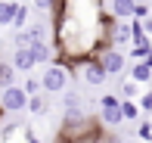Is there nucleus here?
Wrapping results in <instances>:
<instances>
[{
  "label": "nucleus",
  "instance_id": "obj_1",
  "mask_svg": "<svg viewBox=\"0 0 152 143\" xmlns=\"http://www.w3.org/2000/svg\"><path fill=\"white\" fill-rule=\"evenodd\" d=\"M28 100H31V93L25 90V87H19V84H10V87L0 90V106H3L6 112H22V109H28Z\"/></svg>",
  "mask_w": 152,
  "mask_h": 143
},
{
  "label": "nucleus",
  "instance_id": "obj_2",
  "mask_svg": "<svg viewBox=\"0 0 152 143\" xmlns=\"http://www.w3.org/2000/svg\"><path fill=\"white\" fill-rule=\"evenodd\" d=\"M40 81H44V90H47V93H62V90L68 87V72L59 69V65H50Z\"/></svg>",
  "mask_w": 152,
  "mask_h": 143
},
{
  "label": "nucleus",
  "instance_id": "obj_3",
  "mask_svg": "<svg viewBox=\"0 0 152 143\" xmlns=\"http://www.w3.org/2000/svg\"><path fill=\"white\" fill-rule=\"evenodd\" d=\"M81 106H84V100H81L78 90H62V109H65V118H81Z\"/></svg>",
  "mask_w": 152,
  "mask_h": 143
},
{
  "label": "nucleus",
  "instance_id": "obj_4",
  "mask_svg": "<svg viewBox=\"0 0 152 143\" xmlns=\"http://www.w3.org/2000/svg\"><path fill=\"white\" fill-rule=\"evenodd\" d=\"M81 75H84V81H87L90 87H99L102 81H106L109 72H106V65H102V62H87L84 69H81Z\"/></svg>",
  "mask_w": 152,
  "mask_h": 143
},
{
  "label": "nucleus",
  "instance_id": "obj_5",
  "mask_svg": "<svg viewBox=\"0 0 152 143\" xmlns=\"http://www.w3.org/2000/svg\"><path fill=\"white\" fill-rule=\"evenodd\" d=\"M12 65H16L19 72H31L34 65H37V59H34L31 47H16V53H12Z\"/></svg>",
  "mask_w": 152,
  "mask_h": 143
},
{
  "label": "nucleus",
  "instance_id": "obj_6",
  "mask_svg": "<svg viewBox=\"0 0 152 143\" xmlns=\"http://www.w3.org/2000/svg\"><path fill=\"white\" fill-rule=\"evenodd\" d=\"M102 65H106V72L109 75H121L124 69H127V59H124V53H118V50H109L106 56L99 59Z\"/></svg>",
  "mask_w": 152,
  "mask_h": 143
},
{
  "label": "nucleus",
  "instance_id": "obj_7",
  "mask_svg": "<svg viewBox=\"0 0 152 143\" xmlns=\"http://www.w3.org/2000/svg\"><path fill=\"white\" fill-rule=\"evenodd\" d=\"M102 121H106L109 128H118L124 121V109L121 103H102Z\"/></svg>",
  "mask_w": 152,
  "mask_h": 143
},
{
  "label": "nucleus",
  "instance_id": "obj_8",
  "mask_svg": "<svg viewBox=\"0 0 152 143\" xmlns=\"http://www.w3.org/2000/svg\"><path fill=\"white\" fill-rule=\"evenodd\" d=\"M109 10H112L115 19H130V16H137V3H134V0H112Z\"/></svg>",
  "mask_w": 152,
  "mask_h": 143
},
{
  "label": "nucleus",
  "instance_id": "obj_9",
  "mask_svg": "<svg viewBox=\"0 0 152 143\" xmlns=\"http://www.w3.org/2000/svg\"><path fill=\"white\" fill-rule=\"evenodd\" d=\"M28 112L34 115V118H40V115H47V112H50V103H47L40 93H31V100H28Z\"/></svg>",
  "mask_w": 152,
  "mask_h": 143
},
{
  "label": "nucleus",
  "instance_id": "obj_10",
  "mask_svg": "<svg viewBox=\"0 0 152 143\" xmlns=\"http://www.w3.org/2000/svg\"><path fill=\"white\" fill-rule=\"evenodd\" d=\"M130 78L134 81H140V84H146V81H152V65L143 59V62H137L134 69H130Z\"/></svg>",
  "mask_w": 152,
  "mask_h": 143
},
{
  "label": "nucleus",
  "instance_id": "obj_11",
  "mask_svg": "<svg viewBox=\"0 0 152 143\" xmlns=\"http://www.w3.org/2000/svg\"><path fill=\"white\" fill-rule=\"evenodd\" d=\"M31 53H34V59H37L40 65L50 59V47L44 44V37H34V40H31Z\"/></svg>",
  "mask_w": 152,
  "mask_h": 143
},
{
  "label": "nucleus",
  "instance_id": "obj_12",
  "mask_svg": "<svg viewBox=\"0 0 152 143\" xmlns=\"http://www.w3.org/2000/svg\"><path fill=\"white\" fill-rule=\"evenodd\" d=\"M16 3H10V0H0V25H12V19H16Z\"/></svg>",
  "mask_w": 152,
  "mask_h": 143
},
{
  "label": "nucleus",
  "instance_id": "obj_13",
  "mask_svg": "<svg viewBox=\"0 0 152 143\" xmlns=\"http://www.w3.org/2000/svg\"><path fill=\"white\" fill-rule=\"evenodd\" d=\"M16 72H19V69H16L12 62H10V65H0V87H10L12 78H16Z\"/></svg>",
  "mask_w": 152,
  "mask_h": 143
},
{
  "label": "nucleus",
  "instance_id": "obj_14",
  "mask_svg": "<svg viewBox=\"0 0 152 143\" xmlns=\"http://www.w3.org/2000/svg\"><path fill=\"white\" fill-rule=\"evenodd\" d=\"M130 34H134V28L127 25V19H121L118 31H115V40H118V44H127V40H130Z\"/></svg>",
  "mask_w": 152,
  "mask_h": 143
},
{
  "label": "nucleus",
  "instance_id": "obj_15",
  "mask_svg": "<svg viewBox=\"0 0 152 143\" xmlns=\"http://www.w3.org/2000/svg\"><path fill=\"white\" fill-rule=\"evenodd\" d=\"M31 31H16V37H12V44H16V47H31Z\"/></svg>",
  "mask_w": 152,
  "mask_h": 143
},
{
  "label": "nucleus",
  "instance_id": "obj_16",
  "mask_svg": "<svg viewBox=\"0 0 152 143\" xmlns=\"http://www.w3.org/2000/svg\"><path fill=\"white\" fill-rule=\"evenodd\" d=\"M25 22H28V10H25V6H19V10H16V19H12V25H16V28H22Z\"/></svg>",
  "mask_w": 152,
  "mask_h": 143
},
{
  "label": "nucleus",
  "instance_id": "obj_17",
  "mask_svg": "<svg viewBox=\"0 0 152 143\" xmlns=\"http://www.w3.org/2000/svg\"><path fill=\"white\" fill-rule=\"evenodd\" d=\"M137 84H140V81H130V84H124V97H127V100H134L137 93H140V87H137Z\"/></svg>",
  "mask_w": 152,
  "mask_h": 143
},
{
  "label": "nucleus",
  "instance_id": "obj_18",
  "mask_svg": "<svg viewBox=\"0 0 152 143\" xmlns=\"http://www.w3.org/2000/svg\"><path fill=\"white\" fill-rule=\"evenodd\" d=\"M40 87H44V81H37V78H28V81H25V90H28V93H37Z\"/></svg>",
  "mask_w": 152,
  "mask_h": 143
},
{
  "label": "nucleus",
  "instance_id": "obj_19",
  "mask_svg": "<svg viewBox=\"0 0 152 143\" xmlns=\"http://www.w3.org/2000/svg\"><path fill=\"white\" fill-rule=\"evenodd\" d=\"M137 137H140V140H152V125H146V121H143L140 131H137Z\"/></svg>",
  "mask_w": 152,
  "mask_h": 143
},
{
  "label": "nucleus",
  "instance_id": "obj_20",
  "mask_svg": "<svg viewBox=\"0 0 152 143\" xmlns=\"http://www.w3.org/2000/svg\"><path fill=\"white\" fill-rule=\"evenodd\" d=\"M140 106H143V112H152V90L140 97Z\"/></svg>",
  "mask_w": 152,
  "mask_h": 143
},
{
  "label": "nucleus",
  "instance_id": "obj_21",
  "mask_svg": "<svg viewBox=\"0 0 152 143\" xmlns=\"http://www.w3.org/2000/svg\"><path fill=\"white\" fill-rule=\"evenodd\" d=\"M50 6H53V0H34V10L37 12H47Z\"/></svg>",
  "mask_w": 152,
  "mask_h": 143
},
{
  "label": "nucleus",
  "instance_id": "obj_22",
  "mask_svg": "<svg viewBox=\"0 0 152 143\" xmlns=\"http://www.w3.org/2000/svg\"><path fill=\"white\" fill-rule=\"evenodd\" d=\"M149 6H152V3H149Z\"/></svg>",
  "mask_w": 152,
  "mask_h": 143
}]
</instances>
